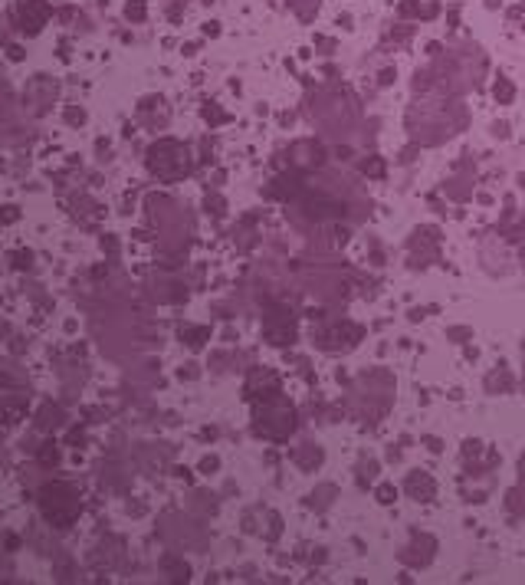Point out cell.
Returning a JSON list of instances; mask_svg holds the SVG:
<instances>
[{
    "label": "cell",
    "instance_id": "obj_1",
    "mask_svg": "<svg viewBox=\"0 0 525 585\" xmlns=\"http://www.w3.org/2000/svg\"><path fill=\"white\" fill-rule=\"evenodd\" d=\"M125 14H128V20H142V17H144V4H142V0H135V4H128V7H125Z\"/></svg>",
    "mask_w": 525,
    "mask_h": 585
}]
</instances>
